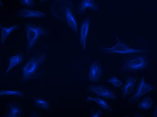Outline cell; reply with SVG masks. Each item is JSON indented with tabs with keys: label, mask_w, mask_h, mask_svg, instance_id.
Here are the masks:
<instances>
[{
	"label": "cell",
	"mask_w": 157,
	"mask_h": 117,
	"mask_svg": "<svg viewBox=\"0 0 157 117\" xmlns=\"http://www.w3.org/2000/svg\"><path fill=\"white\" fill-rule=\"evenodd\" d=\"M155 86L145 82L144 78H142L137 88L131 99L133 101H137L144 95L153 91Z\"/></svg>",
	"instance_id": "obj_6"
},
{
	"label": "cell",
	"mask_w": 157,
	"mask_h": 117,
	"mask_svg": "<svg viewBox=\"0 0 157 117\" xmlns=\"http://www.w3.org/2000/svg\"><path fill=\"white\" fill-rule=\"evenodd\" d=\"M87 90L97 96L109 100H115L117 96L111 89L102 85L88 86Z\"/></svg>",
	"instance_id": "obj_5"
},
{
	"label": "cell",
	"mask_w": 157,
	"mask_h": 117,
	"mask_svg": "<svg viewBox=\"0 0 157 117\" xmlns=\"http://www.w3.org/2000/svg\"><path fill=\"white\" fill-rule=\"evenodd\" d=\"M100 49L104 53L109 54H142L148 52V50L142 49H136L130 47L127 44L120 41L117 38L116 44L111 47H101Z\"/></svg>",
	"instance_id": "obj_2"
},
{
	"label": "cell",
	"mask_w": 157,
	"mask_h": 117,
	"mask_svg": "<svg viewBox=\"0 0 157 117\" xmlns=\"http://www.w3.org/2000/svg\"><path fill=\"white\" fill-rule=\"evenodd\" d=\"M152 116L155 117H157V105L156 106L155 110H154V112H153Z\"/></svg>",
	"instance_id": "obj_22"
},
{
	"label": "cell",
	"mask_w": 157,
	"mask_h": 117,
	"mask_svg": "<svg viewBox=\"0 0 157 117\" xmlns=\"http://www.w3.org/2000/svg\"><path fill=\"white\" fill-rule=\"evenodd\" d=\"M136 82V79L135 77H129L126 79V84L122 89V97H128L133 92Z\"/></svg>",
	"instance_id": "obj_10"
},
{
	"label": "cell",
	"mask_w": 157,
	"mask_h": 117,
	"mask_svg": "<svg viewBox=\"0 0 157 117\" xmlns=\"http://www.w3.org/2000/svg\"><path fill=\"white\" fill-rule=\"evenodd\" d=\"M44 0H41V2H43V1H44Z\"/></svg>",
	"instance_id": "obj_24"
},
{
	"label": "cell",
	"mask_w": 157,
	"mask_h": 117,
	"mask_svg": "<svg viewBox=\"0 0 157 117\" xmlns=\"http://www.w3.org/2000/svg\"><path fill=\"white\" fill-rule=\"evenodd\" d=\"M19 2L23 6H32L35 5L33 0H19Z\"/></svg>",
	"instance_id": "obj_21"
},
{
	"label": "cell",
	"mask_w": 157,
	"mask_h": 117,
	"mask_svg": "<svg viewBox=\"0 0 157 117\" xmlns=\"http://www.w3.org/2000/svg\"><path fill=\"white\" fill-rule=\"evenodd\" d=\"M86 100L87 101L94 102L103 109L108 111H111V108L108 103L100 98L88 97H87Z\"/></svg>",
	"instance_id": "obj_15"
},
{
	"label": "cell",
	"mask_w": 157,
	"mask_h": 117,
	"mask_svg": "<svg viewBox=\"0 0 157 117\" xmlns=\"http://www.w3.org/2000/svg\"><path fill=\"white\" fill-rule=\"evenodd\" d=\"M9 111L6 116L7 117H20L21 116V109L15 104L10 105Z\"/></svg>",
	"instance_id": "obj_17"
},
{
	"label": "cell",
	"mask_w": 157,
	"mask_h": 117,
	"mask_svg": "<svg viewBox=\"0 0 157 117\" xmlns=\"http://www.w3.org/2000/svg\"><path fill=\"white\" fill-rule=\"evenodd\" d=\"M24 93L17 90H1L0 91V96H16L23 97Z\"/></svg>",
	"instance_id": "obj_19"
},
{
	"label": "cell",
	"mask_w": 157,
	"mask_h": 117,
	"mask_svg": "<svg viewBox=\"0 0 157 117\" xmlns=\"http://www.w3.org/2000/svg\"><path fill=\"white\" fill-rule=\"evenodd\" d=\"M98 6L95 2L94 0H82L79 4L78 10L80 13H83L88 9L94 10H98Z\"/></svg>",
	"instance_id": "obj_12"
},
{
	"label": "cell",
	"mask_w": 157,
	"mask_h": 117,
	"mask_svg": "<svg viewBox=\"0 0 157 117\" xmlns=\"http://www.w3.org/2000/svg\"><path fill=\"white\" fill-rule=\"evenodd\" d=\"M108 82L112 84L114 87L119 88L123 86V82L116 77H112L108 80Z\"/></svg>",
	"instance_id": "obj_20"
},
{
	"label": "cell",
	"mask_w": 157,
	"mask_h": 117,
	"mask_svg": "<svg viewBox=\"0 0 157 117\" xmlns=\"http://www.w3.org/2000/svg\"><path fill=\"white\" fill-rule=\"evenodd\" d=\"M23 59V56L20 54L15 55V56H12L10 58L8 66H7V69L5 73V75H7L11 69H13L14 68L21 64L22 62Z\"/></svg>",
	"instance_id": "obj_13"
},
{
	"label": "cell",
	"mask_w": 157,
	"mask_h": 117,
	"mask_svg": "<svg viewBox=\"0 0 157 117\" xmlns=\"http://www.w3.org/2000/svg\"><path fill=\"white\" fill-rule=\"evenodd\" d=\"M100 113L98 112H96V113H94V114H92L91 116L94 117H98L100 116Z\"/></svg>",
	"instance_id": "obj_23"
},
{
	"label": "cell",
	"mask_w": 157,
	"mask_h": 117,
	"mask_svg": "<svg viewBox=\"0 0 157 117\" xmlns=\"http://www.w3.org/2000/svg\"><path fill=\"white\" fill-rule=\"evenodd\" d=\"M25 30L27 47L29 50L33 47L41 36L47 33L42 27L34 24H28L26 25Z\"/></svg>",
	"instance_id": "obj_3"
},
{
	"label": "cell",
	"mask_w": 157,
	"mask_h": 117,
	"mask_svg": "<svg viewBox=\"0 0 157 117\" xmlns=\"http://www.w3.org/2000/svg\"><path fill=\"white\" fill-rule=\"evenodd\" d=\"M154 104V101L149 97H145L139 103L137 107L141 110H146L151 109Z\"/></svg>",
	"instance_id": "obj_16"
},
{
	"label": "cell",
	"mask_w": 157,
	"mask_h": 117,
	"mask_svg": "<svg viewBox=\"0 0 157 117\" xmlns=\"http://www.w3.org/2000/svg\"><path fill=\"white\" fill-rule=\"evenodd\" d=\"M66 20L70 28L76 34L78 33V26L75 17L68 7L66 8Z\"/></svg>",
	"instance_id": "obj_11"
},
{
	"label": "cell",
	"mask_w": 157,
	"mask_h": 117,
	"mask_svg": "<svg viewBox=\"0 0 157 117\" xmlns=\"http://www.w3.org/2000/svg\"><path fill=\"white\" fill-rule=\"evenodd\" d=\"M18 16L25 18H42L46 16L44 12L39 10H33L28 9H22L17 12Z\"/></svg>",
	"instance_id": "obj_9"
},
{
	"label": "cell",
	"mask_w": 157,
	"mask_h": 117,
	"mask_svg": "<svg viewBox=\"0 0 157 117\" xmlns=\"http://www.w3.org/2000/svg\"><path fill=\"white\" fill-rule=\"evenodd\" d=\"M149 62L148 59L142 55H131L125 59L121 69L123 71L141 70L147 67Z\"/></svg>",
	"instance_id": "obj_1"
},
{
	"label": "cell",
	"mask_w": 157,
	"mask_h": 117,
	"mask_svg": "<svg viewBox=\"0 0 157 117\" xmlns=\"http://www.w3.org/2000/svg\"><path fill=\"white\" fill-rule=\"evenodd\" d=\"M19 27L18 25H15L10 27H3L1 26V43L3 44L6 40V38L12 32Z\"/></svg>",
	"instance_id": "obj_14"
},
{
	"label": "cell",
	"mask_w": 157,
	"mask_h": 117,
	"mask_svg": "<svg viewBox=\"0 0 157 117\" xmlns=\"http://www.w3.org/2000/svg\"><path fill=\"white\" fill-rule=\"evenodd\" d=\"M90 25V19L89 17L85 19L81 24L80 29V44L82 49L86 51V41Z\"/></svg>",
	"instance_id": "obj_8"
},
{
	"label": "cell",
	"mask_w": 157,
	"mask_h": 117,
	"mask_svg": "<svg viewBox=\"0 0 157 117\" xmlns=\"http://www.w3.org/2000/svg\"><path fill=\"white\" fill-rule=\"evenodd\" d=\"M102 65L99 61H94L90 66L88 78L90 81L93 82L99 81L102 75Z\"/></svg>",
	"instance_id": "obj_7"
},
{
	"label": "cell",
	"mask_w": 157,
	"mask_h": 117,
	"mask_svg": "<svg viewBox=\"0 0 157 117\" xmlns=\"http://www.w3.org/2000/svg\"><path fill=\"white\" fill-rule=\"evenodd\" d=\"M34 106L45 110H49L50 104L49 102L41 98H38L34 101Z\"/></svg>",
	"instance_id": "obj_18"
},
{
	"label": "cell",
	"mask_w": 157,
	"mask_h": 117,
	"mask_svg": "<svg viewBox=\"0 0 157 117\" xmlns=\"http://www.w3.org/2000/svg\"><path fill=\"white\" fill-rule=\"evenodd\" d=\"M44 60V56L33 57L30 59L22 68V81H26L29 79L37 71Z\"/></svg>",
	"instance_id": "obj_4"
}]
</instances>
